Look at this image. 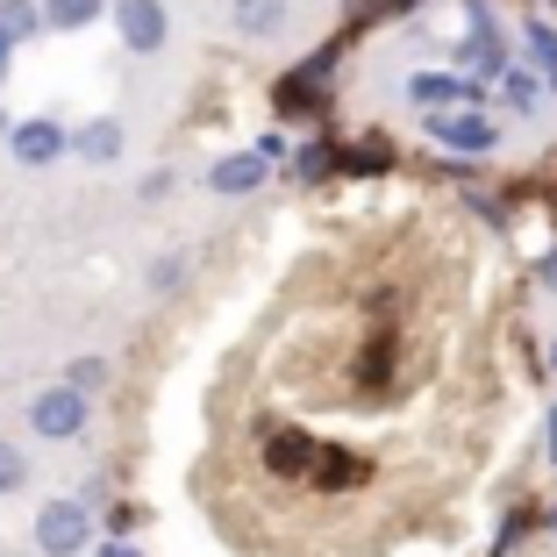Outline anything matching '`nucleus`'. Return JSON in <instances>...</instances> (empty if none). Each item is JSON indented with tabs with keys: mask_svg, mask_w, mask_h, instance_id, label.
<instances>
[{
	"mask_svg": "<svg viewBox=\"0 0 557 557\" xmlns=\"http://www.w3.org/2000/svg\"><path fill=\"white\" fill-rule=\"evenodd\" d=\"M86 536H94V522H86L79 500H50V508L36 515V550L44 557H79Z\"/></svg>",
	"mask_w": 557,
	"mask_h": 557,
	"instance_id": "1",
	"label": "nucleus"
},
{
	"mask_svg": "<svg viewBox=\"0 0 557 557\" xmlns=\"http://www.w3.org/2000/svg\"><path fill=\"white\" fill-rule=\"evenodd\" d=\"M429 136H436L443 150H465V158H486V150L500 144V129H493L479 108H450V115H429Z\"/></svg>",
	"mask_w": 557,
	"mask_h": 557,
	"instance_id": "2",
	"label": "nucleus"
},
{
	"mask_svg": "<svg viewBox=\"0 0 557 557\" xmlns=\"http://www.w3.org/2000/svg\"><path fill=\"white\" fill-rule=\"evenodd\" d=\"M29 429H36V436H50V443L79 436V429H86V394H72V386H50V394H36Z\"/></svg>",
	"mask_w": 557,
	"mask_h": 557,
	"instance_id": "3",
	"label": "nucleus"
},
{
	"mask_svg": "<svg viewBox=\"0 0 557 557\" xmlns=\"http://www.w3.org/2000/svg\"><path fill=\"white\" fill-rule=\"evenodd\" d=\"M115 29H122V44L129 50H158L164 44V0H115Z\"/></svg>",
	"mask_w": 557,
	"mask_h": 557,
	"instance_id": "4",
	"label": "nucleus"
},
{
	"mask_svg": "<svg viewBox=\"0 0 557 557\" xmlns=\"http://www.w3.org/2000/svg\"><path fill=\"white\" fill-rule=\"evenodd\" d=\"M8 144H15V158H22V164H58L72 136L58 129V122H15V129H8Z\"/></svg>",
	"mask_w": 557,
	"mask_h": 557,
	"instance_id": "5",
	"label": "nucleus"
},
{
	"mask_svg": "<svg viewBox=\"0 0 557 557\" xmlns=\"http://www.w3.org/2000/svg\"><path fill=\"white\" fill-rule=\"evenodd\" d=\"M208 186L214 194H250V186H264V158L258 150H236V158H222L208 172Z\"/></svg>",
	"mask_w": 557,
	"mask_h": 557,
	"instance_id": "6",
	"label": "nucleus"
},
{
	"mask_svg": "<svg viewBox=\"0 0 557 557\" xmlns=\"http://www.w3.org/2000/svg\"><path fill=\"white\" fill-rule=\"evenodd\" d=\"M72 150H79L86 164H115L122 158V129H115V122H86V129L72 136Z\"/></svg>",
	"mask_w": 557,
	"mask_h": 557,
	"instance_id": "7",
	"label": "nucleus"
},
{
	"mask_svg": "<svg viewBox=\"0 0 557 557\" xmlns=\"http://www.w3.org/2000/svg\"><path fill=\"white\" fill-rule=\"evenodd\" d=\"M236 29L244 36H278L286 29V0H236Z\"/></svg>",
	"mask_w": 557,
	"mask_h": 557,
	"instance_id": "8",
	"label": "nucleus"
},
{
	"mask_svg": "<svg viewBox=\"0 0 557 557\" xmlns=\"http://www.w3.org/2000/svg\"><path fill=\"white\" fill-rule=\"evenodd\" d=\"M408 94L422 100L429 115H443V108H450V100H458L465 86H458V79H443V72H422V79H408Z\"/></svg>",
	"mask_w": 557,
	"mask_h": 557,
	"instance_id": "9",
	"label": "nucleus"
},
{
	"mask_svg": "<svg viewBox=\"0 0 557 557\" xmlns=\"http://www.w3.org/2000/svg\"><path fill=\"white\" fill-rule=\"evenodd\" d=\"M36 15H44L50 29H86V22L100 15V0H44V8H36Z\"/></svg>",
	"mask_w": 557,
	"mask_h": 557,
	"instance_id": "10",
	"label": "nucleus"
},
{
	"mask_svg": "<svg viewBox=\"0 0 557 557\" xmlns=\"http://www.w3.org/2000/svg\"><path fill=\"white\" fill-rule=\"evenodd\" d=\"M44 29V15H36V0H0V36L8 44H22V36Z\"/></svg>",
	"mask_w": 557,
	"mask_h": 557,
	"instance_id": "11",
	"label": "nucleus"
},
{
	"mask_svg": "<svg viewBox=\"0 0 557 557\" xmlns=\"http://www.w3.org/2000/svg\"><path fill=\"white\" fill-rule=\"evenodd\" d=\"M529 58H536L543 86L557 94V29H543V22H529Z\"/></svg>",
	"mask_w": 557,
	"mask_h": 557,
	"instance_id": "12",
	"label": "nucleus"
},
{
	"mask_svg": "<svg viewBox=\"0 0 557 557\" xmlns=\"http://www.w3.org/2000/svg\"><path fill=\"white\" fill-rule=\"evenodd\" d=\"M314 450H308V436H278L272 443V472H294V465H308Z\"/></svg>",
	"mask_w": 557,
	"mask_h": 557,
	"instance_id": "13",
	"label": "nucleus"
},
{
	"mask_svg": "<svg viewBox=\"0 0 557 557\" xmlns=\"http://www.w3.org/2000/svg\"><path fill=\"white\" fill-rule=\"evenodd\" d=\"M22 479H29V465H22V450H15V443H0V493H15Z\"/></svg>",
	"mask_w": 557,
	"mask_h": 557,
	"instance_id": "14",
	"label": "nucleus"
},
{
	"mask_svg": "<svg viewBox=\"0 0 557 557\" xmlns=\"http://www.w3.org/2000/svg\"><path fill=\"white\" fill-rule=\"evenodd\" d=\"M65 386H72V394H86V386H100V364H94V358H79V364H72V379H65Z\"/></svg>",
	"mask_w": 557,
	"mask_h": 557,
	"instance_id": "15",
	"label": "nucleus"
},
{
	"mask_svg": "<svg viewBox=\"0 0 557 557\" xmlns=\"http://www.w3.org/2000/svg\"><path fill=\"white\" fill-rule=\"evenodd\" d=\"M543 286H550V294H557V250H550V258H543Z\"/></svg>",
	"mask_w": 557,
	"mask_h": 557,
	"instance_id": "16",
	"label": "nucleus"
},
{
	"mask_svg": "<svg viewBox=\"0 0 557 557\" xmlns=\"http://www.w3.org/2000/svg\"><path fill=\"white\" fill-rule=\"evenodd\" d=\"M8 58H15V44H8V36H0V79H8Z\"/></svg>",
	"mask_w": 557,
	"mask_h": 557,
	"instance_id": "17",
	"label": "nucleus"
},
{
	"mask_svg": "<svg viewBox=\"0 0 557 557\" xmlns=\"http://www.w3.org/2000/svg\"><path fill=\"white\" fill-rule=\"evenodd\" d=\"M550 458H557V408H550Z\"/></svg>",
	"mask_w": 557,
	"mask_h": 557,
	"instance_id": "18",
	"label": "nucleus"
},
{
	"mask_svg": "<svg viewBox=\"0 0 557 557\" xmlns=\"http://www.w3.org/2000/svg\"><path fill=\"white\" fill-rule=\"evenodd\" d=\"M100 557H136V550H100Z\"/></svg>",
	"mask_w": 557,
	"mask_h": 557,
	"instance_id": "19",
	"label": "nucleus"
},
{
	"mask_svg": "<svg viewBox=\"0 0 557 557\" xmlns=\"http://www.w3.org/2000/svg\"><path fill=\"white\" fill-rule=\"evenodd\" d=\"M8 129H15V122H8V115H0V136H8Z\"/></svg>",
	"mask_w": 557,
	"mask_h": 557,
	"instance_id": "20",
	"label": "nucleus"
},
{
	"mask_svg": "<svg viewBox=\"0 0 557 557\" xmlns=\"http://www.w3.org/2000/svg\"><path fill=\"white\" fill-rule=\"evenodd\" d=\"M550 364H557V344H550Z\"/></svg>",
	"mask_w": 557,
	"mask_h": 557,
	"instance_id": "21",
	"label": "nucleus"
}]
</instances>
